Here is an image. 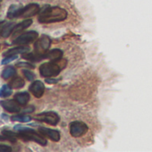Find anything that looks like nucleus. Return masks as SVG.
Instances as JSON below:
<instances>
[{
	"label": "nucleus",
	"mask_w": 152,
	"mask_h": 152,
	"mask_svg": "<svg viewBox=\"0 0 152 152\" xmlns=\"http://www.w3.org/2000/svg\"><path fill=\"white\" fill-rule=\"evenodd\" d=\"M30 51V48L29 47H23V46H19L16 48H10L8 50H7L4 53L5 56H15V55H18V54H24V53H28Z\"/></svg>",
	"instance_id": "nucleus-14"
},
{
	"label": "nucleus",
	"mask_w": 152,
	"mask_h": 152,
	"mask_svg": "<svg viewBox=\"0 0 152 152\" xmlns=\"http://www.w3.org/2000/svg\"><path fill=\"white\" fill-rule=\"evenodd\" d=\"M62 68L56 62H48L44 63L39 66V73L44 78H52L55 76H57Z\"/></svg>",
	"instance_id": "nucleus-3"
},
{
	"label": "nucleus",
	"mask_w": 152,
	"mask_h": 152,
	"mask_svg": "<svg viewBox=\"0 0 152 152\" xmlns=\"http://www.w3.org/2000/svg\"><path fill=\"white\" fill-rule=\"evenodd\" d=\"M32 24V20L31 19H25L24 21L21 22L20 23L16 24L12 31V35H15L17 33H20L21 31H24L25 29H27L28 27H30Z\"/></svg>",
	"instance_id": "nucleus-13"
},
{
	"label": "nucleus",
	"mask_w": 152,
	"mask_h": 152,
	"mask_svg": "<svg viewBox=\"0 0 152 152\" xmlns=\"http://www.w3.org/2000/svg\"><path fill=\"white\" fill-rule=\"evenodd\" d=\"M34 111V107H29L27 108H25L23 110V114H26V113H32Z\"/></svg>",
	"instance_id": "nucleus-27"
},
{
	"label": "nucleus",
	"mask_w": 152,
	"mask_h": 152,
	"mask_svg": "<svg viewBox=\"0 0 152 152\" xmlns=\"http://www.w3.org/2000/svg\"><path fill=\"white\" fill-rule=\"evenodd\" d=\"M22 8V7H19V6H15V5H13L9 7L8 9V12H7V17L12 19V18H15V15L17 14V12Z\"/></svg>",
	"instance_id": "nucleus-21"
},
{
	"label": "nucleus",
	"mask_w": 152,
	"mask_h": 152,
	"mask_svg": "<svg viewBox=\"0 0 152 152\" xmlns=\"http://www.w3.org/2000/svg\"><path fill=\"white\" fill-rule=\"evenodd\" d=\"M88 132V126L86 124L80 122V121H74L70 124V133L72 137H81L84 135Z\"/></svg>",
	"instance_id": "nucleus-6"
},
{
	"label": "nucleus",
	"mask_w": 152,
	"mask_h": 152,
	"mask_svg": "<svg viewBox=\"0 0 152 152\" xmlns=\"http://www.w3.org/2000/svg\"><path fill=\"white\" fill-rule=\"evenodd\" d=\"M41 56H42V60L49 59L50 61H53V62H58L63 57V51L58 48H56V49H52L48 52L47 51L44 54H41Z\"/></svg>",
	"instance_id": "nucleus-12"
},
{
	"label": "nucleus",
	"mask_w": 152,
	"mask_h": 152,
	"mask_svg": "<svg viewBox=\"0 0 152 152\" xmlns=\"http://www.w3.org/2000/svg\"><path fill=\"white\" fill-rule=\"evenodd\" d=\"M17 56L16 55H15V56H6L3 60H2V64H8V63H10V62H12V61H14V60H15V59H17Z\"/></svg>",
	"instance_id": "nucleus-24"
},
{
	"label": "nucleus",
	"mask_w": 152,
	"mask_h": 152,
	"mask_svg": "<svg viewBox=\"0 0 152 152\" xmlns=\"http://www.w3.org/2000/svg\"><path fill=\"white\" fill-rule=\"evenodd\" d=\"M1 107L9 113H19L21 110L20 104L15 99V100H2L0 101Z\"/></svg>",
	"instance_id": "nucleus-10"
},
{
	"label": "nucleus",
	"mask_w": 152,
	"mask_h": 152,
	"mask_svg": "<svg viewBox=\"0 0 152 152\" xmlns=\"http://www.w3.org/2000/svg\"><path fill=\"white\" fill-rule=\"evenodd\" d=\"M39 6L37 4H30L24 7H22L16 14L15 18L21 17V18H29L31 16L36 15L38 13H39Z\"/></svg>",
	"instance_id": "nucleus-4"
},
{
	"label": "nucleus",
	"mask_w": 152,
	"mask_h": 152,
	"mask_svg": "<svg viewBox=\"0 0 152 152\" xmlns=\"http://www.w3.org/2000/svg\"><path fill=\"white\" fill-rule=\"evenodd\" d=\"M36 119L38 121H40V122H43V123H46L48 124H50V125H56L59 121H60V117L59 115L55 113V112H43V113H40L39 115H36Z\"/></svg>",
	"instance_id": "nucleus-5"
},
{
	"label": "nucleus",
	"mask_w": 152,
	"mask_h": 152,
	"mask_svg": "<svg viewBox=\"0 0 152 152\" xmlns=\"http://www.w3.org/2000/svg\"><path fill=\"white\" fill-rule=\"evenodd\" d=\"M11 120L15 121V122H20V123H28L31 120V117L30 115H27L26 114L16 115H13L11 117Z\"/></svg>",
	"instance_id": "nucleus-17"
},
{
	"label": "nucleus",
	"mask_w": 152,
	"mask_h": 152,
	"mask_svg": "<svg viewBox=\"0 0 152 152\" xmlns=\"http://www.w3.org/2000/svg\"><path fill=\"white\" fill-rule=\"evenodd\" d=\"M46 83H49V84H55V83H57V80L47 78V79H46Z\"/></svg>",
	"instance_id": "nucleus-28"
},
{
	"label": "nucleus",
	"mask_w": 152,
	"mask_h": 152,
	"mask_svg": "<svg viewBox=\"0 0 152 152\" xmlns=\"http://www.w3.org/2000/svg\"><path fill=\"white\" fill-rule=\"evenodd\" d=\"M15 73H16V70L13 66H9V67L6 68L3 71V72H2V78L5 79V80H7L10 77H12V76L15 75Z\"/></svg>",
	"instance_id": "nucleus-18"
},
{
	"label": "nucleus",
	"mask_w": 152,
	"mask_h": 152,
	"mask_svg": "<svg viewBox=\"0 0 152 152\" xmlns=\"http://www.w3.org/2000/svg\"><path fill=\"white\" fill-rule=\"evenodd\" d=\"M0 2H2V0H0Z\"/></svg>",
	"instance_id": "nucleus-29"
},
{
	"label": "nucleus",
	"mask_w": 152,
	"mask_h": 152,
	"mask_svg": "<svg viewBox=\"0 0 152 152\" xmlns=\"http://www.w3.org/2000/svg\"><path fill=\"white\" fill-rule=\"evenodd\" d=\"M50 44H51V40L48 36H46V35L41 36L34 44L35 52L37 54H40V55L46 53L48 50V48H50Z\"/></svg>",
	"instance_id": "nucleus-8"
},
{
	"label": "nucleus",
	"mask_w": 152,
	"mask_h": 152,
	"mask_svg": "<svg viewBox=\"0 0 152 152\" xmlns=\"http://www.w3.org/2000/svg\"><path fill=\"white\" fill-rule=\"evenodd\" d=\"M67 11L58 7H48L40 12L39 22L41 23H53L63 22L67 18Z\"/></svg>",
	"instance_id": "nucleus-1"
},
{
	"label": "nucleus",
	"mask_w": 152,
	"mask_h": 152,
	"mask_svg": "<svg viewBox=\"0 0 152 152\" xmlns=\"http://www.w3.org/2000/svg\"><path fill=\"white\" fill-rule=\"evenodd\" d=\"M7 23L5 22V21H1V22H0V33H1L2 31L5 29V27L7 26Z\"/></svg>",
	"instance_id": "nucleus-26"
},
{
	"label": "nucleus",
	"mask_w": 152,
	"mask_h": 152,
	"mask_svg": "<svg viewBox=\"0 0 152 152\" xmlns=\"http://www.w3.org/2000/svg\"><path fill=\"white\" fill-rule=\"evenodd\" d=\"M12 151V148L7 145H0V152H10Z\"/></svg>",
	"instance_id": "nucleus-25"
},
{
	"label": "nucleus",
	"mask_w": 152,
	"mask_h": 152,
	"mask_svg": "<svg viewBox=\"0 0 152 152\" xmlns=\"http://www.w3.org/2000/svg\"><path fill=\"white\" fill-rule=\"evenodd\" d=\"M16 66L18 67H24V68H28V69H33L34 68V65L29 62H19Z\"/></svg>",
	"instance_id": "nucleus-23"
},
{
	"label": "nucleus",
	"mask_w": 152,
	"mask_h": 152,
	"mask_svg": "<svg viewBox=\"0 0 152 152\" xmlns=\"http://www.w3.org/2000/svg\"><path fill=\"white\" fill-rule=\"evenodd\" d=\"M23 73L24 74V76L26 77V79H27L28 81H30V82H32V81L34 80V78H35V74H34L31 71H30V70H25V69H23Z\"/></svg>",
	"instance_id": "nucleus-22"
},
{
	"label": "nucleus",
	"mask_w": 152,
	"mask_h": 152,
	"mask_svg": "<svg viewBox=\"0 0 152 152\" xmlns=\"http://www.w3.org/2000/svg\"><path fill=\"white\" fill-rule=\"evenodd\" d=\"M13 93L12 88L10 87V85H3L2 88L0 89V97L1 98H7L10 97Z\"/></svg>",
	"instance_id": "nucleus-19"
},
{
	"label": "nucleus",
	"mask_w": 152,
	"mask_h": 152,
	"mask_svg": "<svg viewBox=\"0 0 152 152\" xmlns=\"http://www.w3.org/2000/svg\"><path fill=\"white\" fill-rule=\"evenodd\" d=\"M15 99L22 106H25L30 100V94L28 92H19L15 95Z\"/></svg>",
	"instance_id": "nucleus-15"
},
{
	"label": "nucleus",
	"mask_w": 152,
	"mask_h": 152,
	"mask_svg": "<svg viewBox=\"0 0 152 152\" xmlns=\"http://www.w3.org/2000/svg\"><path fill=\"white\" fill-rule=\"evenodd\" d=\"M39 132H40V134L48 137L53 141L57 142L60 140V132L57 130H54V129H50L47 127H39Z\"/></svg>",
	"instance_id": "nucleus-11"
},
{
	"label": "nucleus",
	"mask_w": 152,
	"mask_h": 152,
	"mask_svg": "<svg viewBox=\"0 0 152 152\" xmlns=\"http://www.w3.org/2000/svg\"><path fill=\"white\" fill-rule=\"evenodd\" d=\"M29 91L32 93V95L37 98V99H39L43 96L44 94V91H45V85L42 82L40 81H35L33 82L30 88H29Z\"/></svg>",
	"instance_id": "nucleus-9"
},
{
	"label": "nucleus",
	"mask_w": 152,
	"mask_h": 152,
	"mask_svg": "<svg viewBox=\"0 0 152 152\" xmlns=\"http://www.w3.org/2000/svg\"><path fill=\"white\" fill-rule=\"evenodd\" d=\"M15 23H7V26L5 27V29L2 31L1 32V36L3 38H8L11 34H12V31L15 28Z\"/></svg>",
	"instance_id": "nucleus-20"
},
{
	"label": "nucleus",
	"mask_w": 152,
	"mask_h": 152,
	"mask_svg": "<svg viewBox=\"0 0 152 152\" xmlns=\"http://www.w3.org/2000/svg\"><path fill=\"white\" fill-rule=\"evenodd\" d=\"M15 130L18 132L16 133L17 138H20L25 141H35L41 146L47 145V140L44 137H42V134L40 135L37 133V132H35L33 129L21 125H16L15 126Z\"/></svg>",
	"instance_id": "nucleus-2"
},
{
	"label": "nucleus",
	"mask_w": 152,
	"mask_h": 152,
	"mask_svg": "<svg viewBox=\"0 0 152 152\" xmlns=\"http://www.w3.org/2000/svg\"><path fill=\"white\" fill-rule=\"evenodd\" d=\"M9 85L12 89H21L25 85V83L21 77H15L11 81Z\"/></svg>",
	"instance_id": "nucleus-16"
},
{
	"label": "nucleus",
	"mask_w": 152,
	"mask_h": 152,
	"mask_svg": "<svg viewBox=\"0 0 152 152\" xmlns=\"http://www.w3.org/2000/svg\"><path fill=\"white\" fill-rule=\"evenodd\" d=\"M39 37V34L37 31H28V32H25L22 35H20L19 37H17L13 42L12 44L13 45H26V44H29L32 41H34L35 39H37Z\"/></svg>",
	"instance_id": "nucleus-7"
}]
</instances>
